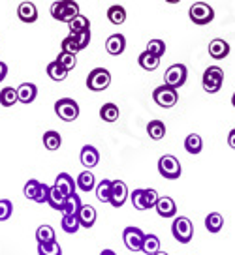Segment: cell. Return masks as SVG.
<instances>
[{
	"mask_svg": "<svg viewBox=\"0 0 235 255\" xmlns=\"http://www.w3.org/2000/svg\"><path fill=\"white\" fill-rule=\"evenodd\" d=\"M66 201H68V197H66L64 193L58 190L57 186H51V191H49V201H47L49 207L53 208V210H58V212H64Z\"/></svg>",
	"mask_w": 235,
	"mask_h": 255,
	"instance_id": "obj_18",
	"label": "cell"
},
{
	"mask_svg": "<svg viewBox=\"0 0 235 255\" xmlns=\"http://www.w3.org/2000/svg\"><path fill=\"white\" fill-rule=\"evenodd\" d=\"M40 186H41L40 180H36V178H30L28 182L24 184V188H23L24 197H26V199H30V201H36L38 193H40Z\"/></svg>",
	"mask_w": 235,
	"mask_h": 255,
	"instance_id": "obj_37",
	"label": "cell"
},
{
	"mask_svg": "<svg viewBox=\"0 0 235 255\" xmlns=\"http://www.w3.org/2000/svg\"><path fill=\"white\" fill-rule=\"evenodd\" d=\"M77 188L81 191H92V190H96V178H94V175L90 173L89 169L87 171H83V173H79V176H77Z\"/></svg>",
	"mask_w": 235,
	"mask_h": 255,
	"instance_id": "obj_21",
	"label": "cell"
},
{
	"mask_svg": "<svg viewBox=\"0 0 235 255\" xmlns=\"http://www.w3.org/2000/svg\"><path fill=\"white\" fill-rule=\"evenodd\" d=\"M111 190H113V180L104 178L102 182H98L96 186V197L102 203H109L111 201Z\"/></svg>",
	"mask_w": 235,
	"mask_h": 255,
	"instance_id": "obj_25",
	"label": "cell"
},
{
	"mask_svg": "<svg viewBox=\"0 0 235 255\" xmlns=\"http://www.w3.org/2000/svg\"><path fill=\"white\" fill-rule=\"evenodd\" d=\"M232 105L235 107V92H234V96H232Z\"/></svg>",
	"mask_w": 235,
	"mask_h": 255,
	"instance_id": "obj_51",
	"label": "cell"
},
{
	"mask_svg": "<svg viewBox=\"0 0 235 255\" xmlns=\"http://www.w3.org/2000/svg\"><path fill=\"white\" fill-rule=\"evenodd\" d=\"M17 96H19V102L24 105L32 104L38 96V87L34 83H21L17 88Z\"/></svg>",
	"mask_w": 235,
	"mask_h": 255,
	"instance_id": "obj_15",
	"label": "cell"
},
{
	"mask_svg": "<svg viewBox=\"0 0 235 255\" xmlns=\"http://www.w3.org/2000/svg\"><path fill=\"white\" fill-rule=\"evenodd\" d=\"M203 90L209 92V94H217L222 85H224V70L219 68V66H209L205 73H203L202 79Z\"/></svg>",
	"mask_w": 235,
	"mask_h": 255,
	"instance_id": "obj_3",
	"label": "cell"
},
{
	"mask_svg": "<svg viewBox=\"0 0 235 255\" xmlns=\"http://www.w3.org/2000/svg\"><path fill=\"white\" fill-rule=\"evenodd\" d=\"M203 148V139L198 133H190V135L185 139V150L188 154H200Z\"/></svg>",
	"mask_w": 235,
	"mask_h": 255,
	"instance_id": "obj_31",
	"label": "cell"
},
{
	"mask_svg": "<svg viewBox=\"0 0 235 255\" xmlns=\"http://www.w3.org/2000/svg\"><path fill=\"white\" fill-rule=\"evenodd\" d=\"M122 240L124 246L128 248L130 252H141L143 250V242H145V233L141 231L139 227H126L122 231Z\"/></svg>",
	"mask_w": 235,
	"mask_h": 255,
	"instance_id": "obj_10",
	"label": "cell"
},
{
	"mask_svg": "<svg viewBox=\"0 0 235 255\" xmlns=\"http://www.w3.org/2000/svg\"><path fill=\"white\" fill-rule=\"evenodd\" d=\"M158 199H160V195H158V191L156 190H153V188L145 190V203H147V208H149V210L156 207Z\"/></svg>",
	"mask_w": 235,
	"mask_h": 255,
	"instance_id": "obj_45",
	"label": "cell"
},
{
	"mask_svg": "<svg viewBox=\"0 0 235 255\" xmlns=\"http://www.w3.org/2000/svg\"><path fill=\"white\" fill-rule=\"evenodd\" d=\"M166 2H168V4H179L181 0H166Z\"/></svg>",
	"mask_w": 235,
	"mask_h": 255,
	"instance_id": "obj_50",
	"label": "cell"
},
{
	"mask_svg": "<svg viewBox=\"0 0 235 255\" xmlns=\"http://www.w3.org/2000/svg\"><path fill=\"white\" fill-rule=\"evenodd\" d=\"M188 77V70L185 64H173L166 70V75H164V85H168L171 88H181L185 83H187Z\"/></svg>",
	"mask_w": 235,
	"mask_h": 255,
	"instance_id": "obj_9",
	"label": "cell"
},
{
	"mask_svg": "<svg viewBox=\"0 0 235 255\" xmlns=\"http://www.w3.org/2000/svg\"><path fill=\"white\" fill-rule=\"evenodd\" d=\"M100 255H117V254H115L113 250H104V252H102Z\"/></svg>",
	"mask_w": 235,
	"mask_h": 255,
	"instance_id": "obj_49",
	"label": "cell"
},
{
	"mask_svg": "<svg viewBox=\"0 0 235 255\" xmlns=\"http://www.w3.org/2000/svg\"><path fill=\"white\" fill-rule=\"evenodd\" d=\"M154 255H168V254H166V252H162V250H160L158 254H154Z\"/></svg>",
	"mask_w": 235,
	"mask_h": 255,
	"instance_id": "obj_52",
	"label": "cell"
},
{
	"mask_svg": "<svg viewBox=\"0 0 235 255\" xmlns=\"http://www.w3.org/2000/svg\"><path fill=\"white\" fill-rule=\"evenodd\" d=\"M107 19H109L111 24H122L126 21V9L119 6V4H115V6L107 9Z\"/></svg>",
	"mask_w": 235,
	"mask_h": 255,
	"instance_id": "obj_33",
	"label": "cell"
},
{
	"mask_svg": "<svg viewBox=\"0 0 235 255\" xmlns=\"http://www.w3.org/2000/svg\"><path fill=\"white\" fill-rule=\"evenodd\" d=\"M111 85V73L106 68H94L87 77V88L92 92H102Z\"/></svg>",
	"mask_w": 235,
	"mask_h": 255,
	"instance_id": "obj_6",
	"label": "cell"
},
{
	"mask_svg": "<svg viewBox=\"0 0 235 255\" xmlns=\"http://www.w3.org/2000/svg\"><path fill=\"white\" fill-rule=\"evenodd\" d=\"M36 240L38 244H43V242H55V229L51 225H40L36 229Z\"/></svg>",
	"mask_w": 235,
	"mask_h": 255,
	"instance_id": "obj_34",
	"label": "cell"
},
{
	"mask_svg": "<svg viewBox=\"0 0 235 255\" xmlns=\"http://www.w3.org/2000/svg\"><path fill=\"white\" fill-rule=\"evenodd\" d=\"M147 133H149V137L154 139V141H160V139H164V135H166V124H164L162 120H151V122L147 124Z\"/></svg>",
	"mask_w": 235,
	"mask_h": 255,
	"instance_id": "obj_24",
	"label": "cell"
},
{
	"mask_svg": "<svg viewBox=\"0 0 235 255\" xmlns=\"http://www.w3.org/2000/svg\"><path fill=\"white\" fill-rule=\"evenodd\" d=\"M119 115H121L119 107L115 104H111V102L100 107V119L104 120V122H115V120H119Z\"/></svg>",
	"mask_w": 235,
	"mask_h": 255,
	"instance_id": "obj_30",
	"label": "cell"
},
{
	"mask_svg": "<svg viewBox=\"0 0 235 255\" xmlns=\"http://www.w3.org/2000/svg\"><path fill=\"white\" fill-rule=\"evenodd\" d=\"M60 144H62V137H60L58 131L49 129V131L43 133V146H45L47 150H58Z\"/></svg>",
	"mask_w": 235,
	"mask_h": 255,
	"instance_id": "obj_28",
	"label": "cell"
},
{
	"mask_svg": "<svg viewBox=\"0 0 235 255\" xmlns=\"http://www.w3.org/2000/svg\"><path fill=\"white\" fill-rule=\"evenodd\" d=\"M126 49V38L122 34H111L106 40V51L111 56H119Z\"/></svg>",
	"mask_w": 235,
	"mask_h": 255,
	"instance_id": "obj_12",
	"label": "cell"
},
{
	"mask_svg": "<svg viewBox=\"0 0 235 255\" xmlns=\"http://www.w3.org/2000/svg\"><path fill=\"white\" fill-rule=\"evenodd\" d=\"M224 227V218L220 212H209V216L205 218V229L209 233H219Z\"/></svg>",
	"mask_w": 235,
	"mask_h": 255,
	"instance_id": "obj_27",
	"label": "cell"
},
{
	"mask_svg": "<svg viewBox=\"0 0 235 255\" xmlns=\"http://www.w3.org/2000/svg\"><path fill=\"white\" fill-rule=\"evenodd\" d=\"M228 144H230V146L235 150V128L230 131V133H228Z\"/></svg>",
	"mask_w": 235,
	"mask_h": 255,
	"instance_id": "obj_48",
	"label": "cell"
},
{
	"mask_svg": "<svg viewBox=\"0 0 235 255\" xmlns=\"http://www.w3.org/2000/svg\"><path fill=\"white\" fill-rule=\"evenodd\" d=\"M139 66L143 68V70H147V72H154L158 66H160V58L158 56L151 55V53H147V51H143L141 55H139L138 58Z\"/></svg>",
	"mask_w": 235,
	"mask_h": 255,
	"instance_id": "obj_29",
	"label": "cell"
},
{
	"mask_svg": "<svg viewBox=\"0 0 235 255\" xmlns=\"http://www.w3.org/2000/svg\"><path fill=\"white\" fill-rule=\"evenodd\" d=\"M77 15H79V4L73 0H55L51 4V17L60 23H70Z\"/></svg>",
	"mask_w": 235,
	"mask_h": 255,
	"instance_id": "obj_1",
	"label": "cell"
},
{
	"mask_svg": "<svg viewBox=\"0 0 235 255\" xmlns=\"http://www.w3.org/2000/svg\"><path fill=\"white\" fill-rule=\"evenodd\" d=\"M141 252L147 255L158 254V252H160V239H158L156 235H153V233L145 235V242H143V250H141Z\"/></svg>",
	"mask_w": 235,
	"mask_h": 255,
	"instance_id": "obj_32",
	"label": "cell"
},
{
	"mask_svg": "<svg viewBox=\"0 0 235 255\" xmlns=\"http://www.w3.org/2000/svg\"><path fill=\"white\" fill-rule=\"evenodd\" d=\"M17 17L23 23H36L38 21V8L34 6L32 2H21L19 8H17Z\"/></svg>",
	"mask_w": 235,
	"mask_h": 255,
	"instance_id": "obj_14",
	"label": "cell"
},
{
	"mask_svg": "<svg viewBox=\"0 0 235 255\" xmlns=\"http://www.w3.org/2000/svg\"><path fill=\"white\" fill-rule=\"evenodd\" d=\"M128 199V186L122 180H113V190H111V201L109 205L115 208L124 207V203Z\"/></svg>",
	"mask_w": 235,
	"mask_h": 255,
	"instance_id": "obj_11",
	"label": "cell"
},
{
	"mask_svg": "<svg viewBox=\"0 0 235 255\" xmlns=\"http://www.w3.org/2000/svg\"><path fill=\"white\" fill-rule=\"evenodd\" d=\"M153 100L156 105H160L164 109H170L179 102V92L177 88H171L168 85H160V87L154 88Z\"/></svg>",
	"mask_w": 235,
	"mask_h": 255,
	"instance_id": "obj_7",
	"label": "cell"
},
{
	"mask_svg": "<svg viewBox=\"0 0 235 255\" xmlns=\"http://www.w3.org/2000/svg\"><path fill=\"white\" fill-rule=\"evenodd\" d=\"M156 212L158 216H162V218H173V216L177 214V205H175V201L171 199V197H160L158 203H156Z\"/></svg>",
	"mask_w": 235,
	"mask_h": 255,
	"instance_id": "obj_17",
	"label": "cell"
},
{
	"mask_svg": "<svg viewBox=\"0 0 235 255\" xmlns=\"http://www.w3.org/2000/svg\"><path fill=\"white\" fill-rule=\"evenodd\" d=\"M55 186L58 190L64 193L66 197H70L75 193V188H77V182H73V178L68 173H60V175L55 178Z\"/></svg>",
	"mask_w": 235,
	"mask_h": 255,
	"instance_id": "obj_19",
	"label": "cell"
},
{
	"mask_svg": "<svg viewBox=\"0 0 235 255\" xmlns=\"http://www.w3.org/2000/svg\"><path fill=\"white\" fill-rule=\"evenodd\" d=\"M60 227H62V231L68 233V235H73V233L79 231L81 223H79V218H77V214H62Z\"/></svg>",
	"mask_w": 235,
	"mask_h": 255,
	"instance_id": "obj_22",
	"label": "cell"
},
{
	"mask_svg": "<svg viewBox=\"0 0 235 255\" xmlns=\"http://www.w3.org/2000/svg\"><path fill=\"white\" fill-rule=\"evenodd\" d=\"M57 62L64 68V70H73L75 68V64H77V58H75V55H70V53H58V56H57Z\"/></svg>",
	"mask_w": 235,
	"mask_h": 255,
	"instance_id": "obj_41",
	"label": "cell"
},
{
	"mask_svg": "<svg viewBox=\"0 0 235 255\" xmlns=\"http://www.w3.org/2000/svg\"><path fill=\"white\" fill-rule=\"evenodd\" d=\"M19 102V96H17V88L6 87L0 90V105L2 107H13Z\"/></svg>",
	"mask_w": 235,
	"mask_h": 255,
	"instance_id": "obj_23",
	"label": "cell"
},
{
	"mask_svg": "<svg viewBox=\"0 0 235 255\" xmlns=\"http://www.w3.org/2000/svg\"><path fill=\"white\" fill-rule=\"evenodd\" d=\"M158 173L164 178H168V180H177L181 173H183L181 161L175 156H171V154H164L162 158L158 159Z\"/></svg>",
	"mask_w": 235,
	"mask_h": 255,
	"instance_id": "obj_4",
	"label": "cell"
},
{
	"mask_svg": "<svg viewBox=\"0 0 235 255\" xmlns=\"http://www.w3.org/2000/svg\"><path fill=\"white\" fill-rule=\"evenodd\" d=\"M55 113L60 120L64 122H73V120L79 117V105L72 98H60L57 104H55Z\"/></svg>",
	"mask_w": 235,
	"mask_h": 255,
	"instance_id": "obj_8",
	"label": "cell"
},
{
	"mask_svg": "<svg viewBox=\"0 0 235 255\" xmlns=\"http://www.w3.org/2000/svg\"><path fill=\"white\" fill-rule=\"evenodd\" d=\"M73 38V41L79 45V49H85V47H89V43H90V30L87 32H79V34H70Z\"/></svg>",
	"mask_w": 235,
	"mask_h": 255,
	"instance_id": "obj_44",
	"label": "cell"
},
{
	"mask_svg": "<svg viewBox=\"0 0 235 255\" xmlns=\"http://www.w3.org/2000/svg\"><path fill=\"white\" fill-rule=\"evenodd\" d=\"M79 159H81L83 167L92 169V167H96L98 161H100V152L96 150V146H92V144H85V146L81 148Z\"/></svg>",
	"mask_w": 235,
	"mask_h": 255,
	"instance_id": "obj_13",
	"label": "cell"
},
{
	"mask_svg": "<svg viewBox=\"0 0 235 255\" xmlns=\"http://www.w3.org/2000/svg\"><path fill=\"white\" fill-rule=\"evenodd\" d=\"M49 191H51V186H47V184L41 182L40 193H38V197H36V201H34V203H40V205L47 203V201H49Z\"/></svg>",
	"mask_w": 235,
	"mask_h": 255,
	"instance_id": "obj_46",
	"label": "cell"
},
{
	"mask_svg": "<svg viewBox=\"0 0 235 255\" xmlns=\"http://www.w3.org/2000/svg\"><path fill=\"white\" fill-rule=\"evenodd\" d=\"M147 53H151V55L158 56V58H162L164 53H166V43L162 40H151L147 43Z\"/></svg>",
	"mask_w": 235,
	"mask_h": 255,
	"instance_id": "obj_40",
	"label": "cell"
},
{
	"mask_svg": "<svg viewBox=\"0 0 235 255\" xmlns=\"http://www.w3.org/2000/svg\"><path fill=\"white\" fill-rule=\"evenodd\" d=\"M38 255H62V248L57 240L55 242H43V244H38Z\"/></svg>",
	"mask_w": 235,
	"mask_h": 255,
	"instance_id": "obj_36",
	"label": "cell"
},
{
	"mask_svg": "<svg viewBox=\"0 0 235 255\" xmlns=\"http://www.w3.org/2000/svg\"><path fill=\"white\" fill-rule=\"evenodd\" d=\"M81 207H83L81 197H79L77 193H73V195H70L68 201H66V208L62 214H77V212L81 210Z\"/></svg>",
	"mask_w": 235,
	"mask_h": 255,
	"instance_id": "obj_38",
	"label": "cell"
},
{
	"mask_svg": "<svg viewBox=\"0 0 235 255\" xmlns=\"http://www.w3.org/2000/svg\"><path fill=\"white\" fill-rule=\"evenodd\" d=\"M6 75H8V66L4 62H0V83L6 79Z\"/></svg>",
	"mask_w": 235,
	"mask_h": 255,
	"instance_id": "obj_47",
	"label": "cell"
},
{
	"mask_svg": "<svg viewBox=\"0 0 235 255\" xmlns=\"http://www.w3.org/2000/svg\"><path fill=\"white\" fill-rule=\"evenodd\" d=\"M77 218H79V223L85 229H90L94 223H96V208L90 207V205H83L81 210L77 212Z\"/></svg>",
	"mask_w": 235,
	"mask_h": 255,
	"instance_id": "obj_20",
	"label": "cell"
},
{
	"mask_svg": "<svg viewBox=\"0 0 235 255\" xmlns=\"http://www.w3.org/2000/svg\"><path fill=\"white\" fill-rule=\"evenodd\" d=\"M47 75L53 81H64L66 75H68V70H64V68L55 60V62L47 64Z\"/></svg>",
	"mask_w": 235,
	"mask_h": 255,
	"instance_id": "obj_35",
	"label": "cell"
},
{
	"mask_svg": "<svg viewBox=\"0 0 235 255\" xmlns=\"http://www.w3.org/2000/svg\"><path fill=\"white\" fill-rule=\"evenodd\" d=\"M68 28H70V34H79V32H87L90 30V21L87 19L85 15H79L73 17L72 21L68 23Z\"/></svg>",
	"mask_w": 235,
	"mask_h": 255,
	"instance_id": "obj_26",
	"label": "cell"
},
{
	"mask_svg": "<svg viewBox=\"0 0 235 255\" xmlns=\"http://www.w3.org/2000/svg\"><path fill=\"white\" fill-rule=\"evenodd\" d=\"M209 55L215 58V60H222L230 55V43L224 41L222 38H215L209 43Z\"/></svg>",
	"mask_w": 235,
	"mask_h": 255,
	"instance_id": "obj_16",
	"label": "cell"
},
{
	"mask_svg": "<svg viewBox=\"0 0 235 255\" xmlns=\"http://www.w3.org/2000/svg\"><path fill=\"white\" fill-rule=\"evenodd\" d=\"M171 235L181 244H188L194 237V225H192V222L188 220L187 216H179L171 223Z\"/></svg>",
	"mask_w": 235,
	"mask_h": 255,
	"instance_id": "obj_2",
	"label": "cell"
},
{
	"mask_svg": "<svg viewBox=\"0 0 235 255\" xmlns=\"http://www.w3.org/2000/svg\"><path fill=\"white\" fill-rule=\"evenodd\" d=\"M188 17L194 24H209L215 19V9L207 2H194L188 9Z\"/></svg>",
	"mask_w": 235,
	"mask_h": 255,
	"instance_id": "obj_5",
	"label": "cell"
},
{
	"mask_svg": "<svg viewBox=\"0 0 235 255\" xmlns=\"http://www.w3.org/2000/svg\"><path fill=\"white\" fill-rule=\"evenodd\" d=\"M130 199H132L134 208H138V210H149L145 203V190H141V188H139V190H134L132 195H130Z\"/></svg>",
	"mask_w": 235,
	"mask_h": 255,
	"instance_id": "obj_39",
	"label": "cell"
},
{
	"mask_svg": "<svg viewBox=\"0 0 235 255\" xmlns=\"http://www.w3.org/2000/svg\"><path fill=\"white\" fill-rule=\"evenodd\" d=\"M11 212H13V203L9 199H0V222L9 220Z\"/></svg>",
	"mask_w": 235,
	"mask_h": 255,
	"instance_id": "obj_42",
	"label": "cell"
},
{
	"mask_svg": "<svg viewBox=\"0 0 235 255\" xmlns=\"http://www.w3.org/2000/svg\"><path fill=\"white\" fill-rule=\"evenodd\" d=\"M60 47H62V53H70V55H77L81 49H79V45L73 41L72 36H68V38H64L62 40V43H60Z\"/></svg>",
	"mask_w": 235,
	"mask_h": 255,
	"instance_id": "obj_43",
	"label": "cell"
}]
</instances>
